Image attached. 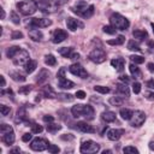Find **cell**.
<instances>
[{
    "mask_svg": "<svg viewBox=\"0 0 154 154\" xmlns=\"http://www.w3.org/2000/svg\"><path fill=\"white\" fill-rule=\"evenodd\" d=\"M132 90H134L135 94H140V91H141V84L138 82H135L132 84Z\"/></svg>",
    "mask_w": 154,
    "mask_h": 154,
    "instance_id": "c3c4849f",
    "label": "cell"
},
{
    "mask_svg": "<svg viewBox=\"0 0 154 154\" xmlns=\"http://www.w3.org/2000/svg\"><path fill=\"white\" fill-rule=\"evenodd\" d=\"M48 77H49V72H48L46 69H42V70L38 72V75L36 76V82H37L38 84H42V83H45V82L48 79Z\"/></svg>",
    "mask_w": 154,
    "mask_h": 154,
    "instance_id": "7402d4cb",
    "label": "cell"
},
{
    "mask_svg": "<svg viewBox=\"0 0 154 154\" xmlns=\"http://www.w3.org/2000/svg\"><path fill=\"white\" fill-rule=\"evenodd\" d=\"M147 85H148L149 88H154V81H153V79L148 81V82H147Z\"/></svg>",
    "mask_w": 154,
    "mask_h": 154,
    "instance_id": "6f0895ef",
    "label": "cell"
},
{
    "mask_svg": "<svg viewBox=\"0 0 154 154\" xmlns=\"http://www.w3.org/2000/svg\"><path fill=\"white\" fill-rule=\"evenodd\" d=\"M57 97H58L59 100L67 101V102H70V101H72V100H73V96H72L71 94H58V95H57Z\"/></svg>",
    "mask_w": 154,
    "mask_h": 154,
    "instance_id": "74e56055",
    "label": "cell"
},
{
    "mask_svg": "<svg viewBox=\"0 0 154 154\" xmlns=\"http://www.w3.org/2000/svg\"><path fill=\"white\" fill-rule=\"evenodd\" d=\"M29 58H30V57H29L28 51L19 48V49L17 51V53L12 57V61H13V64L17 65V66H23V65H25V64L30 60Z\"/></svg>",
    "mask_w": 154,
    "mask_h": 154,
    "instance_id": "8992f818",
    "label": "cell"
},
{
    "mask_svg": "<svg viewBox=\"0 0 154 154\" xmlns=\"http://www.w3.org/2000/svg\"><path fill=\"white\" fill-rule=\"evenodd\" d=\"M66 26H67V29H70L71 31H76L77 29L83 28V26H84V24H83L79 19H76V18L69 17V18L66 19Z\"/></svg>",
    "mask_w": 154,
    "mask_h": 154,
    "instance_id": "9a60e30c",
    "label": "cell"
},
{
    "mask_svg": "<svg viewBox=\"0 0 154 154\" xmlns=\"http://www.w3.org/2000/svg\"><path fill=\"white\" fill-rule=\"evenodd\" d=\"M31 89H32L31 85H24V87H20V88H19V93L26 95V94H29V93L31 91Z\"/></svg>",
    "mask_w": 154,
    "mask_h": 154,
    "instance_id": "f6af8a7d",
    "label": "cell"
},
{
    "mask_svg": "<svg viewBox=\"0 0 154 154\" xmlns=\"http://www.w3.org/2000/svg\"><path fill=\"white\" fill-rule=\"evenodd\" d=\"M102 30H103V32H106V34H109V35H114L116 34V28H113L112 25H105L103 28H102Z\"/></svg>",
    "mask_w": 154,
    "mask_h": 154,
    "instance_id": "60d3db41",
    "label": "cell"
},
{
    "mask_svg": "<svg viewBox=\"0 0 154 154\" xmlns=\"http://www.w3.org/2000/svg\"><path fill=\"white\" fill-rule=\"evenodd\" d=\"M24 66H25V72L26 73H32L35 71V69L37 67V61L36 60H29Z\"/></svg>",
    "mask_w": 154,
    "mask_h": 154,
    "instance_id": "484cf974",
    "label": "cell"
},
{
    "mask_svg": "<svg viewBox=\"0 0 154 154\" xmlns=\"http://www.w3.org/2000/svg\"><path fill=\"white\" fill-rule=\"evenodd\" d=\"M43 122L45 123H53L54 122V117L53 116H43Z\"/></svg>",
    "mask_w": 154,
    "mask_h": 154,
    "instance_id": "681fc988",
    "label": "cell"
},
{
    "mask_svg": "<svg viewBox=\"0 0 154 154\" xmlns=\"http://www.w3.org/2000/svg\"><path fill=\"white\" fill-rule=\"evenodd\" d=\"M67 38V32L63 29H55L52 35V41L53 43H61Z\"/></svg>",
    "mask_w": 154,
    "mask_h": 154,
    "instance_id": "5bb4252c",
    "label": "cell"
},
{
    "mask_svg": "<svg viewBox=\"0 0 154 154\" xmlns=\"http://www.w3.org/2000/svg\"><path fill=\"white\" fill-rule=\"evenodd\" d=\"M16 6L23 16H31L36 12V10L38 7V4L35 0H23V1L17 2Z\"/></svg>",
    "mask_w": 154,
    "mask_h": 154,
    "instance_id": "3957f363",
    "label": "cell"
},
{
    "mask_svg": "<svg viewBox=\"0 0 154 154\" xmlns=\"http://www.w3.org/2000/svg\"><path fill=\"white\" fill-rule=\"evenodd\" d=\"M144 95H146L147 100H154V93L153 91H147Z\"/></svg>",
    "mask_w": 154,
    "mask_h": 154,
    "instance_id": "f5cc1de1",
    "label": "cell"
},
{
    "mask_svg": "<svg viewBox=\"0 0 154 154\" xmlns=\"http://www.w3.org/2000/svg\"><path fill=\"white\" fill-rule=\"evenodd\" d=\"M45 63H46L48 66H54V65L57 64V59L54 58V55L47 54V55L45 57Z\"/></svg>",
    "mask_w": 154,
    "mask_h": 154,
    "instance_id": "1f68e13d",
    "label": "cell"
},
{
    "mask_svg": "<svg viewBox=\"0 0 154 154\" xmlns=\"http://www.w3.org/2000/svg\"><path fill=\"white\" fill-rule=\"evenodd\" d=\"M31 132L32 134H40V132H42V126L41 125H38V124H36V123H32L31 125Z\"/></svg>",
    "mask_w": 154,
    "mask_h": 154,
    "instance_id": "ab89813d",
    "label": "cell"
},
{
    "mask_svg": "<svg viewBox=\"0 0 154 154\" xmlns=\"http://www.w3.org/2000/svg\"><path fill=\"white\" fill-rule=\"evenodd\" d=\"M17 116H18V118H19V120H26V112H25V108L24 107H20L19 109H18V112H17Z\"/></svg>",
    "mask_w": 154,
    "mask_h": 154,
    "instance_id": "f35d334b",
    "label": "cell"
},
{
    "mask_svg": "<svg viewBox=\"0 0 154 154\" xmlns=\"http://www.w3.org/2000/svg\"><path fill=\"white\" fill-rule=\"evenodd\" d=\"M88 58H89V60H91L95 64H101L106 60V53L101 48H95L88 54Z\"/></svg>",
    "mask_w": 154,
    "mask_h": 154,
    "instance_id": "30bf717a",
    "label": "cell"
},
{
    "mask_svg": "<svg viewBox=\"0 0 154 154\" xmlns=\"http://www.w3.org/2000/svg\"><path fill=\"white\" fill-rule=\"evenodd\" d=\"M60 129H61V126L58 125V124H54V123H48V125H47V131L52 132V134H55Z\"/></svg>",
    "mask_w": 154,
    "mask_h": 154,
    "instance_id": "836d02e7",
    "label": "cell"
},
{
    "mask_svg": "<svg viewBox=\"0 0 154 154\" xmlns=\"http://www.w3.org/2000/svg\"><path fill=\"white\" fill-rule=\"evenodd\" d=\"M129 70H130V72H131V75L135 77V78H141V71H140V69L137 67V64H130L129 65Z\"/></svg>",
    "mask_w": 154,
    "mask_h": 154,
    "instance_id": "4316f807",
    "label": "cell"
},
{
    "mask_svg": "<svg viewBox=\"0 0 154 154\" xmlns=\"http://www.w3.org/2000/svg\"><path fill=\"white\" fill-rule=\"evenodd\" d=\"M20 47H18V46H12V47H10L7 51H6V55H7V58H11L12 59V57L17 53V51L19 49Z\"/></svg>",
    "mask_w": 154,
    "mask_h": 154,
    "instance_id": "e575fe53",
    "label": "cell"
},
{
    "mask_svg": "<svg viewBox=\"0 0 154 154\" xmlns=\"http://www.w3.org/2000/svg\"><path fill=\"white\" fill-rule=\"evenodd\" d=\"M100 150V144L91 141V140H87L81 144L79 152L83 154H90V153H97Z\"/></svg>",
    "mask_w": 154,
    "mask_h": 154,
    "instance_id": "ba28073f",
    "label": "cell"
},
{
    "mask_svg": "<svg viewBox=\"0 0 154 154\" xmlns=\"http://www.w3.org/2000/svg\"><path fill=\"white\" fill-rule=\"evenodd\" d=\"M71 11L82 18H90L94 14V6L83 0H79L71 7Z\"/></svg>",
    "mask_w": 154,
    "mask_h": 154,
    "instance_id": "6da1fadb",
    "label": "cell"
},
{
    "mask_svg": "<svg viewBox=\"0 0 154 154\" xmlns=\"http://www.w3.org/2000/svg\"><path fill=\"white\" fill-rule=\"evenodd\" d=\"M29 37L32 41H41L43 38V34L38 29H30L29 30Z\"/></svg>",
    "mask_w": 154,
    "mask_h": 154,
    "instance_id": "44dd1931",
    "label": "cell"
},
{
    "mask_svg": "<svg viewBox=\"0 0 154 154\" xmlns=\"http://www.w3.org/2000/svg\"><path fill=\"white\" fill-rule=\"evenodd\" d=\"M47 150H48L49 153H52V154H55V153H59V152H60V149H59L58 146H55V144H51V143L48 144Z\"/></svg>",
    "mask_w": 154,
    "mask_h": 154,
    "instance_id": "b9f144b4",
    "label": "cell"
},
{
    "mask_svg": "<svg viewBox=\"0 0 154 154\" xmlns=\"http://www.w3.org/2000/svg\"><path fill=\"white\" fill-rule=\"evenodd\" d=\"M58 52H59L60 55H63L65 58H69V59H71L72 54L75 53L73 52V47H63V48H59Z\"/></svg>",
    "mask_w": 154,
    "mask_h": 154,
    "instance_id": "cb8c5ba5",
    "label": "cell"
},
{
    "mask_svg": "<svg viewBox=\"0 0 154 154\" xmlns=\"http://www.w3.org/2000/svg\"><path fill=\"white\" fill-rule=\"evenodd\" d=\"M117 94H118L120 97H129V96H130V90H129V88L126 87V83H124V84H118V85H117Z\"/></svg>",
    "mask_w": 154,
    "mask_h": 154,
    "instance_id": "d6986e66",
    "label": "cell"
},
{
    "mask_svg": "<svg viewBox=\"0 0 154 154\" xmlns=\"http://www.w3.org/2000/svg\"><path fill=\"white\" fill-rule=\"evenodd\" d=\"M129 58H130V60L134 64H142V63H144V58L141 57V55H130Z\"/></svg>",
    "mask_w": 154,
    "mask_h": 154,
    "instance_id": "d590c367",
    "label": "cell"
},
{
    "mask_svg": "<svg viewBox=\"0 0 154 154\" xmlns=\"http://www.w3.org/2000/svg\"><path fill=\"white\" fill-rule=\"evenodd\" d=\"M58 87L61 89H72L75 87V83L67 78H65V67H60L58 71Z\"/></svg>",
    "mask_w": 154,
    "mask_h": 154,
    "instance_id": "52a82bcc",
    "label": "cell"
},
{
    "mask_svg": "<svg viewBox=\"0 0 154 154\" xmlns=\"http://www.w3.org/2000/svg\"><path fill=\"white\" fill-rule=\"evenodd\" d=\"M5 18V11H4V8H1V19H4Z\"/></svg>",
    "mask_w": 154,
    "mask_h": 154,
    "instance_id": "be15d7a7",
    "label": "cell"
},
{
    "mask_svg": "<svg viewBox=\"0 0 154 154\" xmlns=\"http://www.w3.org/2000/svg\"><path fill=\"white\" fill-rule=\"evenodd\" d=\"M52 24L51 19H46V18H30L26 22V26L29 29H37V28H46Z\"/></svg>",
    "mask_w": 154,
    "mask_h": 154,
    "instance_id": "9c48e42d",
    "label": "cell"
},
{
    "mask_svg": "<svg viewBox=\"0 0 154 154\" xmlns=\"http://www.w3.org/2000/svg\"><path fill=\"white\" fill-rule=\"evenodd\" d=\"M123 134H124V130L123 129H109L107 131V137L111 141H118L122 137Z\"/></svg>",
    "mask_w": 154,
    "mask_h": 154,
    "instance_id": "e0dca14e",
    "label": "cell"
},
{
    "mask_svg": "<svg viewBox=\"0 0 154 154\" xmlns=\"http://www.w3.org/2000/svg\"><path fill=\"white\" fill-rule=\"evenodd\" d=\"M48 144H49V142L47 140L41 138V137H36L31 141L30 148L35 152H42V150H46L48 148Z\"/></svg>",
    "mask_w": 154,
    "mask_h": 154,
    "instance_id": "8fae6325",
    "label": "cell"
},
{
    "mask_svg": "<svg viewBox=\"0 0 154 154\" xmlns=\"http://www.w3.org/2000/svg\"><path fill=\"white\" fill-rule=\"evenodd\" d=\"M149 149L150 150H154V141H150L149 142Z\"/></svg>",
    "mask_w": 154,
    "mask_h": 154,
    "instance_id": "91938a15",
    "label": "cell"
},
{
    "mask_svg": "<svg viewBox=\"0 0 154 154\" xmlns=\"http://www.w3.org/2000/svg\"><path fill=\"white\" fill-rule=\"evenodd\" d=\"M148 46L153 49V48H154V42H153V41H148Z\"/></svg>",
    "mask_w": 154,
    "mask_h": 154,
    "instance_id": "94428289",
    "label": "cell"
},
{
    "mask_svg": "<svg viewBox=\"0 0 154 154\" xmlns=\"http://www.w3.org/2000/svg\"><path fill=\"white\" fill-rule=\"evenodd\" d=\"M61 140L72 141V140H73V136H72V135H70V134H67V135H63V136H61Z\"/></svg>",
    "mask_w": 154,
    "mask_h": 154,
    "instance_id": "11a10c76",
    "label": "cell"
},
{
    "mask_svg": "<svg viewBox=\"0 0 154 154\" xmlns=\"http://www.w3.org/2000/svg\"><path fill=\"white\" fill-rule=\"evenodd\" d=\"M108 102L112 105V106H122L123 103V99L120 96H113L108 100Z\"/></svg>",
    "mask_w": 154,
    "mask_h": 154,
    "instance_id": "d6a6232c",
    "label": "cell"
},
{
    "mask_svg": "<svg viewBox=\"0 0 154 154\" xmlns=\"http://www.w3.org/2000/svg\"><path fill=\"white\" fill-rule=\"evenodd\" d=\"M10 17H11V20L14 23V24H19L20 23V19H19V16L14 12V11H12L11 12V14H10Z\"/></svg>",
    "mask_w": 154,
    "mask_h": 154,
    "instance_id": "7bdbcfd3",
    "label": "cell"
},
{
    "mask_svg": "<svg viewBox=\"0 0 154 154\" xmlns=\"http://www.w3.org/2000/svg\"><path fill=\"white\" fill-rule=\"evenodd\" d=\"M0 78H1V87L4 88V87L6 85V81H5V77H4V76H0Z\"/></svg>",
    "mask_w": 154,
    "mask_h": 154,
    "instance_id": "680465c9",
    "label": "cell"
},
{
    "mask_svg": "<svg viewBox=\"0 0 154 154\" xmlns=\"http://www.w3.org/2000/svg\"><path fill=\"white\" fill-rule=\"evenodd\" d=\"M128 49L129 51H134V52H140L141 48H140V45L135 41V40H130L128 42Z\"/></svg>",
    "mask_w": 154,
    "mask_h": 154,
    "instance_id": "4dcf8cb0",
    "label": "cell"
},
{
    "mask_svg": "<svg viewBox=\"0 0 154 154\" xmlns=\"http://www.w3.org/2000/svg\"><path fill=\"white\" fill-rule=\"evenodd\" d=\"M124 64H125V60L123 58H116V59H112L111 60V65L118 71V72H122L124 70Z\"/></svg>",
    "mask_w": 154,
    "mask_h": 154,
    "instance_id": "ac0fdd59",
    "label": "cell"
},
{
    "mask_svg": "<svg viewBox=\"0 0 154 154\" xmlns=\"http://www.w3.org/2000/svg\"><path fill=\"white\" fill-rule=\"evenodd\" d=\"M119 79H120L123 83H129V82H130V78H129L126 75H124V76H120V77H119Z\"/></svg>",
    "mask_w": 154,
    "mask_h": 154,
    "instance_id": "db71d44e",
    "label": "cell"
},
{
    "mask_svg": "<svg viewBox=\"0 0 154 154\" xmlns=\"http://www.w3.org/2000/svg\"><path fill=\"white\" fill-rule=\"evenodd\" d=\"M18 152H20V149H19V148H14V149H12V150H11V153H18Z\"/></svg>",
    "mask_w": 154,
    "mask_h": 154,
    "instance_id": "6125c7cd",
    "label": "cell"
},
{
    "mask_svg": "<svg viewBox=\"0 0 154 154\" xmlns=\"http://www.w3.org/2000/svg\"><path fill=\"white\" fill-rule=\"evenodd\" d=\"M23 37V32L22 31H13L12 32V35H11V38L12 40H19V38H22Z\"/></svg>",
    "mask_w": 154,
    "mask_h": 154,
    "instance_id": "7dc6e473",
    "label": "cell"
},
{
    "mask_svg": "<svg viewBox=\"0 0 154 154\" xmlns=\"http://www.w3.org/2000/svg\"><path fill=\"white\" fill-rule=\"evenodd\" d=\"M31 137H32L31 134H24L23 137H22V141H23V142H29V141L31 140Z\"/></svg>",
    "mask_w": 154,
    "mask_h": 154,
    "instance_id": "f907efd6",
    "label": "cell"
},
{
    "mask_svg": "<svg viewBox=\"0 0 154 154\" xmlns=\"http://www.w3.org/2000/svg\"><path fill=\"white\" fill-rule=\"evenodd\" d=\"M152 29H153V32H154V23H152Z\"/></svg>",
    "mask_w": 154,
    "mask_h": 154,
    "instance_id": "03108f58",
    "label": "cell"
},
{
    "mask_svg": "<svg viewBox=\"0 0 154 154\" xmlns=\"http://www.w3.org/2000/svg\"><path fill=\"white\" fill-rule=\"evenodd\" d=\"M132 36H134L135 38H137V40L142 41V40H144V38H147V37H148V32H147L146 30L136 29V30H134V31H132Z\"/></svg>",
    "mask_w": 154,
    "mask_h": 154,
    "instance_id": "d4e9b609",
    "label": "cell"
},
{
    "mask_svg": "<svg viewBox=\"0 0 154 154\" xmlns=\"http://www.w3.org/2000/svg\"><path fill=\"white\" fill-rule=\"evenodd\" d=\"M106 153H112V150H103V154H106Z\"/></svg>",
    "mask_w": 154,
    "mask_h": 154,
    "instance_id": "e7e4bbea",
    "label": "cell"
},
{
    "mask_svg": "<svg viewBox=\"0 0 154 154\" xmlns=\"http://www.w3.org/2000/svg\"><path fill=\"white\" fill-rule=\"evenodd\" d=\"M109 23L113 28H116L118 30H126L130 26V22L120 13H113L109 17Z\"/></svg>",
    "mask_w": 154,
    "mask_h": 154,
    "instance_id": "277c9868",
    "label": "cell"
},
{
    "mask_svg": "<svg viewBox=\"0 0 154 154\" xmlns=\"http://www.w3.org/2000/svg\"><path fill=\"white\" fill-rule=\"evenodd\" d=\"M41 93H42V95H43L45 97H49V99L57 97V94H55V91L53 90V88H52L51 85H45V87L42 88Z\"/></svg>",
    "mask_w": 154,
    "mask_h": 154,
    "instance_id": "ffe728a7",
    "label": "cell"
},
{
    "mask_svg": "<svg viewBox=\"0 0 154 154\" xmlns=\"http://www.w3.org/2000/svg\"><path fill=\"white\" fill-rule=\"evenodd\" d=\"M10 76H11V78H12L13 81H16V82H24V81L26 79V77H25L24 75L17 72V71H11V72H10Z\"/></svg>",
    "mask_w": 154,
    "mask_h": 154,
    "instance_id": "83f0119b",
    "label": "cell"
},
{
    "mask_svg": "<svg viewBox=\"0 0 154 154\" xmlns=\"http://www.w3.org/2000/svg\"><path fill=\"white\" fill-rule=\"evenodd\" d=\"M69 71L77 76V77H81V78H87L88 77V72L85 71V69L81 65V64H72L69 66Z\"/></svg>",
    "mask_w": 154,
    "mask_h": 154,
    "instance_id": "4fadbf2b",
    "label": "cell"
},
{
    "mask_svg": "<svg viewBox=\"0 0 154 154\" xmlns=\"http://www.w3.org/2000/svg\"><path fill=\"white\" fill-rule=\"evenodd\" d=\"M76 96H77L78 99H84V97H85V93H84L83 90H77V91H76Z\"/></svg>",
    "mask_w": 154,
    "mask_h": 154,
    "instance_id": "816d5d0a",
    "label": "cell"
},
{
    "mask_svg": "<svg viewBox=\"0 0 154 154\" xmlns=\"http://www.w3.org/2000/svg\"><path fill=\"white\" fill-rule=\"evenodd\" d=\"M94 90L100 93V94H107L109 93V88L108 87H103V85H95L94 87Z\"/></svg>",
    "mask_w": 154,
    "mask_h": 154,
    "instance_id": "8d00e7d4",
    "label": "cell"
},
{
    "mask_svg": "<svg viewBox=\"0 0 154 154\" xmlns=\"http://www.w3.org/2000/svg\"><path fill=\"white\" fill-rule=\"evenodd\" d=\"M146 120V114L143 111H135L130 118V125L134 128H140Z\"/></svg>",
    "mask_w": 154,
    "mask_h": 154,
    "instance_id": "7c38bea8",
    "label": "cell"
},
{
    "mask_svg": "<svg viewBox=\"0 0 154 154\" xmlns=\"http://www.w3.org/2000/svg\"><path fill=\"white\" fill-rule=\"evenodd\" d=\"M124 41H125V37H124L123 35H119V36H118L117 38H114V40H108L107 43L111 45V46H119V45H123Z\"/></svg>",
    "mask_w": 154,
    "mask_h": 154,
    "instance_id": "f546056e",
    "label": "cell"
},
{
    "mask_svg": "<svg viewBox=\"0 0 154 154\" xmlns=\"http://www.w3.org/2000/svg\"><path fill=\"white\" fill-rule=\"evenodd\" d=\"M71 113L73 117L78 118V117H84L87 120H91L94 119V116H95V112H94V108L89 105H75L72 108H71Z\"/></svg>",
    "mask_w": 154,
    "mask_h": 154,
    "instance_id": "7a4b0ae2",
    "label": "cell"
},
{
    "mask_svg": "<svg viewBox=\"0 0 154 154\" xmlns=\"http://www.w3.org/2000/svg\"><path fill=\"white\" fill-rule=\"evenodd\" d=\"M101 118L106 123H112V122L116 120V113L112 112V111H105V112L101 113Z\"/></svg>",
    "mask_w": 154,
    "mask_h": 154,
    "instance_id": "603a6c76",
    "label": "cell"
},
{
    "mask_svg": "<svg viewBox=\"0 0 154 154\" xmlns=\"http://www.w3.org/2000/svg\"><path fill=\"white\" fill-rule=\"evenodd\" d=\"M0 132H1V140L5 144L10 146L14 142V131L13 128L8 124H1L0 126Z\"/></svg>",
    "mask_w": 154,
    "mask_h": 154,
    "instance_id": "5b68a950",
    "label": "cell"
},
{
    "mask_svg": "<svg viewBox=\"0 0 154 154\" xmlns=\"http://www.w3.org/2000/svg\"><path fill=\"white\" fill-rule=\"evenodd\" d=\"M76 129L82 131V132H87V134H94L96 130L94 129L93 125H90L89 123L87 122H77L76 124Z\"/></svg>",
    "mask_w": 154,
    "mask_h": 154,
    "instance_id": "2e32d148",
    "label": "cell"
},
{
    "mask_svg": "<svg viewBox=\"0 0 154 154\" xmlns=\"http://www.w3.org/2000/svg\"><path fill=\"white\" fill-rule=\"evenodd\" d=\"M0 112H1L2 116H7L11 112V107L5 106V105H0Z\"/></svg>",
    "mask_w": 154,
    "mask_h": 154,
    "instance_id": "bcb514c9",
    "label": "cell"
},
{
    "mask_svg": "<svg viewBox=\"0 0 154 154\" xmlns=\"http://www.w3.org/2000/svg\"><path fill=\"white\" fill-rule=\"evenodd\" d=\"M119 114H120V117H122L123 119H125V120H130V118L132 117L134 112H132L131 109H129V108H122L120 112H119Z\"/></svg>",
    "mask_w": 154,
    "mask_h": 154,
    "instance_id": "f1b7e54d",
    "label": "cell"
},
{
    "mask_svg": "<svg viewBox=\"0 0 154 154\" xmlns=\"http://www.w3.org/2000/svg\"><path fill=\"white\" fill-rule=\"evenodd\" d=\"M123 152L124 153H134V154H137L138 153V149L135 148V147H132V146H128V147H124Z\"/></svg>",
    "mask_w": 154,
    "mask_h": 154,
    "instance_id": "ee69618b",
    "label": "cell"
},
{
    "mask_svg": "<svg viewBox=\"0 0 154 154\" xmlns=\"http://www.w3.org/2000/svg\"><path fill=\"white\" fill-rule=\"evenodd\" d=\"M147 67H148V70H149L150 72H154V64H153V63H148Z\"/></svg>",
    "mask_w": 154,
    "mask_h": 154,
    "instance_id": "9f6ffc18",
    "label": "cell"
}]
</instances>
